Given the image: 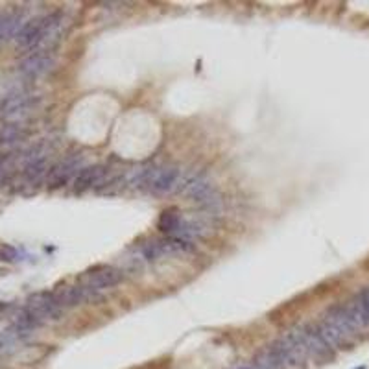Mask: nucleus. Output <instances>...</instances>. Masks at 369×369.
I'll list each match as a JSON object with an SVG mask.
<instances>
[{
	"label": "nucleus",
	"mask_w": 369,
	"mask_h": 369,
	"mask_svg": "<svg viewBox=\"0 0 369 369\" xmlns=\"http://www.w3.org/2000/svg\"><path fill=\"white\" fill-rule=\"evenodd\" d=\"M65 15L61 11H54L48 15L35 17L26 24H22L21 32L17 33L15 43L21 48H35L39 52L46 50L59 41L61 30H63Z\"/></svg>",
	"instance_id": "obj_1"
},
{
	"label": "nucleus",
	"mask_w": 369,
	"mask_h": 369,
	"mask_svg": "<svg viewBox=\"0 0 369 369\" xmlns=\"http://www.w3.org/2000/svg\"><path fill=\"white\" fill-rule=\"evenodd\" d=\"M295 329H297L301 340L305 343L306 354L310 358H314V362H318V364H329V362L334 360V349L323 338L318 323H305V325H297Z\"/></svg>",
	"instance_id": "obj_2"
},
{
	"label": "nucleus",
	"mask_w": 369,
	"mask_h": 369,
	"mask_svg": "<svg viewBox=\"0 0 369 369\" xmlns=\"http://www.w3.org/2000/svg\"><path fill=\"white\" fill-rule=\"evenodd\" d=\"M140 255L144 260H159V258L172 257V255H181V253L194 251V244L187 242L177 236H161L153 240L146 242L144 246H140Z\"/></svg>",
	"instance_id": "obj_3"
},
{
	"label": "nucleus",
	"mask_w": 369,
	"mask_h": 369,
	"mask_svg": "<svg viewBox=\"0 0 369 369\" xmlns=\"http://www.w3.org/2000/svg\"><path fill=\"white\" fill-rule=\"evenodd\" d=\"M39 98L26 91H17L6 98L0 106V117L6 124H19L35 109Z\"/></svg>",
	"instance_id": "obj_4"
},
{
	"label": "nucleus",
	"mask_w": 369,
	"mask_h": 369,
	"mask_svg": "<svg viewBox=\"0 0 369 369\" xmlns=\"http://www.w3.org/2000/svg\"><path fill=\"white\" fill-rule=\"evenodd\" d=\"M122 279H124L122 270L113 268V266H98V268H92L91 272H87L78 283H80L81 286L91 294L92 299H94L98 294H102L106 290L117 286Z\"/></svg>",
	"instance_id": "obj_5"
},
{
	"label": "nucleus",
	"mask_w": 369,
	"mask_h": 369,
	"mask_svg": "<svg viewBox=\"0 0 369 369\" xmlns=\"http://www.w3.org/2000/svg\"><path fill=\"white\" fill-rule=\"evenodd\" d=\"M26 308L37 318L41 323L50 320H59L63 314V308L59 306L54 292H37L32 294L26 301Z\"/></svg>",
	"instance_id": "obj_6"
},
{
	"label": "nucleus",
	"mask_w": 369,
	"mask_h": 369,
	"mask_svg": "<svg viewBox=\"0 0 369 369\" xmlns=\"http://www.w3.org/2000/svg\"><path fill=\"white\" fill-rule=\"evenodd\" d=\"M81 165H83V157L81 155H70L67 159L59 161L58 165L48 172V177H46L48 187L59 188L63 187V185H67L72 177L80 174V170L83 168Z\"/></svg>",
	"instance_id": "obj_7"
},
{
	"label": "nucleus",
	"mask_w": 369,
	"mask_h": 369,
	"mask_svg": "<svg viewBox=\"0 0 369 369\" xmlns=\"http://www.w3.org/2000/svg\"><path fill=\"white\" fill-rule=\"evenodd\" d=\"M181 179V170L177 166H165V168H155L150 183H148V190L153 194H166L172 192L177 187V183Z\"/></svg>",
	"instance_id": "obj_8"
},
{
	"label": "nucleus",
	"mask_w": 369,
	"mask_h": 369,
	"mask_svg": "<svg viewBox=\"0 0 369 369\" xmlns=\"http://www.w3.org/2000/svg\"><path fill=\"white\" fill-rule=\"evenodd\" d=\"M54 67V58L48 52H35L32 56H28L21 63L19 70L26 80H35L39 76L46 74Z\"/></svg>",
	"instance_id": "obj_9"
},
{
	"label": "nucleus",
	"mask_w": 369,
	"mask_h": 369,
	"mask_svg": "<svg viewBox=\"0 0 369 369\" xmlns=\"http://www.w3.org/2000/svg\"><path fill=\"white\" fill-rule=\"evenodd\" d=\"M107 174V168L103 165H92V166H83L80 174L74 177V192L83 194L89 188L96 187L103 181V177Z\"/></svg>",
	"instance_id": "obj_10"
},
{
	"label": "nucleus",
	"mask_w": 369,
	"mask_h": 369,
	"mask_svg": "<svg viewBox=\"0 0 369 369\" xmlns=\"http://www.w3.org/2000/svg\"><path fill=\"white\" fill-rule=\"evenodd\" d=\"M318 327H320L323 338L332 345V349H351L353 347V340L349 336H345V334H343L332 321L327 320V318H321Z\"/></svg>",
	"instance_id": "obj_11"
},
{
	"label": "nucleus",
	"mask_w": 369,
	"mask_h": 369,
	"mask_svg": "<svg viewBox=\"0 0 369 369\" xmlns=\"http://www.w3.org/2000/svg\"><path fill=\"white\" fill-rule=\"evenodd\" d=\"M24 140V131L19 124H6L0 129V150L11 151Z\"/></svg>",
	"instance_id": "obj_12"
},
{
	"label": "nucleus",
	"mask_w": 369,
	"mask_h": 369,
	"mask_svg": "<svg viewBox=\"0 0 369 369\" xmlns=\"http://www.w3.org/2000/svg\"><path fill=\"white\" fill-rule=\"evenodd\" d=\"M251 364L257 369H286L283 362H281V358L273 353L270 345H268L266 349H262L260 353L255 354V358H253Z\"/></svg>",
	"instance_id": "obj_13"
},
{
	"label": "nucleus",
	"mask_w": 369,
	"mask_h": 369,
	"mask_svg": "<svg viewBox=\"0 0 369 369\" xmlns=\"http://www.w3.org/2000/svg\"><path fill=\"white\" fill-rule=\"evenodd\" d=\"M181 220H183V216L179 214V210L168 209L161 214L159 222H157V227H159L163 233H166V236H174L177 227H179V224H181Z\"/></svg>",
	"instance_id": "obj_14"
},
{
	"label": "nucleus",
	"mask_w": 369,
	"mask_h": 369,
	"mask_svg": "<svg viewBox=\"0 0 369 369\" xmlns=\"http://www.w3.org/2000/svg\"><path fill=\"white\" fill-rule=\"evenodd\" d=\"M21 28L22 24L19 15H0V41L17 37Z\"/></svg>",
	"instance_id": "obj_15"
},
{
	"label": "nucleus",
	"mask_w": 369,
	"mask_h": 369,
	"mask_svg": "<svg viewBox=\"0 0 369 369\" xmlns=\"http://www.w3.org/2000/svg\"><path fill=\"white\" fill-rule=\"evenodd\" d=\"M0 260H6V262L17 260V251L10 246H0Z\"/></svg>",
	"instance_id": "obj_16"
},
{
	"label": "nucleus",
	"mask_w": 369,
	"mask_h": 369,
	"mask_svg": "<svg viewBox=\"0 0 369 369\" xmlns=\"http://www.w3.org/2000/svg\"><path fill=\"white\" fill-rule=\"evenodd\" d=\"M236 369H257L253 364H249V365H240V367H236Z\"/></svg>",
	"instance_id": "obj_17"
},
{
	"label": "nucleus",
	"mask_w": 369,
	"mask_h": 369,
	"mask_svg": "<svg viewBox=\"0 0 369 369\" xmlns=\"http://www.w3.org/2000/svg\"><path fill=\"white\" fill-rule=\"evenodd\" d=\"M2 172H4V166H2V163H0V177H2Z\"/></svg>",
	"instance_id": "obj_18"
},
{
	"label": "nucleus",
	"mask_w": 369,
	"mask_h": 369,
	"mask_svg": "<svg viewBox=\"0 0 369 369\" xmlns=\"http://www.w3.org/2000/svg\"><path fill=\"white\" fill-rule=\"evenodd\" d=\"M356 369H365V367H364V365H360V367H356Z\"/></svg>",
	"instance_id": "obj_19"
}]
</instances>
